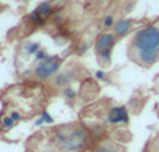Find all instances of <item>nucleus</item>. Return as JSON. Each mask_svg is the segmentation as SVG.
<instances>
[{"label":"nucleus","mask_w":159,"mask_h":152,"mask_svg":"<svg viewBox=\"0 0 159 152\" xmlns=\"http://www.w3.org/2000/svg\"><path fill=\"white\" fill-rule=\"evenodd\" d=\"M52 11H53V7H52V4H50L49 2L41 3V4H39L38 7H36L35 10L32 11V14H31V18H32L34 22H36V24H41V22H43L45 20H46L48 17L52 14Z\"/></svg>","instance_id":"423d86ee"},{"label":"nucleus","mask_w":159,"mask_h":152,"mask_svg":"<svg viewBox=\"0 0 159 152\" xmlns=\"http://www.w3.org/2000/svg\"><path fill=\"white\" fill-rule=\"evenodd\" d=\"M80 47H81V49H80V50H78V52H80V53H84V52H85V50H87V49H88V45L82 43V45H81V46H80Z\"/></svg>","instance_id":"dca6fc26"},{"label":"nucleus","mask_w":159,"mask_h":152,"mask_svg":"<svg viewBox=\"0 0 159 152\" xmlns=\"http://www.w3.org/2000/svg\"><path fill=\"white\" fill-rule=\"evenodd\" d=\"M27 50H28V53H31V55H36V53L41 50V46H39V43L31 42V43L27 45Z\"/></svg>","instance_id":"9b49d317"},{"label":"nucleus","mask_w":159,"mask_h":152,"mask_svg":"<svg viewBox=\"0 0 159 152\" xmlns=\"http://www.w3.org/2000/svg\"><path fill=\"white\" fill-rule=\"evenodd\" d=\"M60 67V60L56 57H46L43 61H39V64L35 67V74L38 78L45 80V78L52 77L56 74Z\"/></svg>","instance_id":"20e7f679"},{"label":"nucleus","mask_w":159,"mask_h":152,"mask_svg":"<svg viewBox=\"0 0 159 152\" xmlns=\"http://www.w3.org/2000/svg\"><path fill=\"white\" fill-rule=\"evenodd\" d=\"M115 25V17L112 16V14H109V16H106V18L103 20V27L105 28H110Z\"/></svg>","instance_id":"f8f14e48"},{"label":"nucleus","mask_w":159,"mask_h":152,"mask_svg":"<svg viewBox=\"0 0 159 152\" xmlns=\"http://www.w3.org/2000/svg\"><path fill=\"white\" fill-rule=\"evenodd\" d=\"M115 34L112 32H103L101 34V35L98 36V39H96L95 42V50L98 55H101L102 52H105L106 49H110V47H113V45H115Z\"/></svg>","instance_id":"0eeeda50"},{"label":"nucleus","mask_w":159,"mask_h":152,"mask_svg":"<svg viewBox=\"0 0 159 152\" xmlns=\"http://www.w3.org/2000/svg\"><path fill=\"white\" fill-rule=\"evenodd\" d=\"M14 124H16V122H14L13 119H11L10 116H3L2 117V126L6 128V130H10V128L14 127Z\"/></svg>","instance_id":"9d476101"},{"label":"nucleus","mask_w":159,"mask_h":152,"mask_svg":"<svg viewBox=\"0 0 159 152\" xmlns=\"http://www.w3.org/2000/svg\"><path fill=\"white\" fill-rule=\"evenodd\" d=\"M92 134L81 123L49 126L36 131L25 142V152H85Z\"/></svg>","instance_id":"f257e3e1"},{"label":"nucleus","mask_w":159,"mask_h":152,"mask_svg":"<svg viewBox=\"0 0 159 152\" xmlns=\"http://www.w3.org/2000/svg\"><path fill=\"white\" fill-rule=\"evenodd\" d=\"M64 96H67V98H74L75 96V92L73 91V89H64Z\"/></svg>","instance_id":"4468645a"},{"label":"nucleus","mask_w":159,"mask_h":152,"mask_svg":"<svg viewBox=\"0 0 159 152\" xmlns=\"http://www.w3.org/2000/svg\"><path fill=\"white\" fill-rule=\"evenodd\" d=\"M134 60L144 67H151L159 60V24L147 25L134 35L131 43Z\"/></svg>","instance_id":"f03ea898"},{"label":"nucleus","mask_w":159,"mask_h":152,"mask_svg":"<svg viewBox=\"0 0 159 152\" xmlns=\"http://www.w3.org/2000/svg\"><path fill=\"white\" fill-rule=\"evenodd\" d=\"M129 123V112L124 106H113L105 116V124L107 126H126Z\"/></svg>","instance_id":"7ed1b4c3"},{"label":"nucleus","mask_w":159,"mask_h":152,"mask_svg":"<svg viewBox=\"0 0 159 152\" xmlns=\"http://www.w3.org/2000/svg\"><path fill=\"white\" fill-rule=\"evenodd\" d=\"M144 152H159V133L148 141Z\"/></svg>","instance_id":"1a4fd4ad"},{"label":"nucleus","mask_w":159,"mask_h":152,"mask_svg":"<svg viewBox=\"0 0 159 152\" xmlns=\"http://www.w3.org/2000/svg\"><path fill=\"white\" fill-rule=\"evenodd\" d=\"M92 152H127V148L113 138H105L93 148Z\"/></svg>","instance_id":"39448f33"},{"label":"nucleus","mask_w":159,"mask_h":152,"mask_svg":"<svg viewBox=\"0 0 159 152\" xmlns=\"http://www.w3.org/2000/svg\"><path fill=\"white\" fill-rule=\"evenodd\" d=\"M95 77L98 78V80H103V78L106 77V75H105V73H103V71H101V70H98V71L95 73Z\"/></svg>","instance_id":"2eb2a0df"},{"label":"nucleus","mask_w":159,"mask_h":152,"mask_svg":"<svg viewBox=\"0 0 159 152\" xmlns=\"http://www.w3.org/2000/svg\"><path fill=\"white\" fill-rule=\"evenodd\" d=\"M110 53H112V47H110V49H106L105 50V52H102L101 55V60L103 61V63H109L110 61Z\"/></svg>","instance_id":"ddd939ff"},{"label":"nucleus","mask_w":159,"mask_h":152,"mask_svg":"<svg viewBox=\"0 0 159 152\" xmlns=\"http://www.w3.org/2000/svg\"><path fill=\"white\" fill-rule=\"evenodd\" d=\"M131 25H133V21L130 18L119 20V21L115 24V35L119 36V38L127 35V34H129V31L131 29Z\"/></svg>","instance_id":"6e6552de"}]
</instances>
